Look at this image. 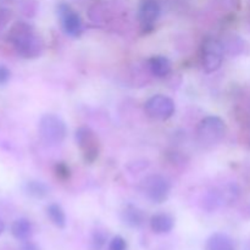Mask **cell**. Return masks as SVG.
Returning <instances> with one entry per match:
<instances>
[{
  "mask_svg": "<svg viewBox=\"0 0 250 250\" xmlns=\"http://www.w3.org/2000/svg\"><path fill=\"white\" fill-rule=\"evenodd\" d=\"M38 133L42 141L48 146H59L65 141L67 128L60 117L54 114H46L39 120Z\"/></svg>",
  "mask_w": 250,
  "mask_h": 250,
  "instance_id": "3",
  "label": "cell"
},
{
  "mask_svg": "<svg viewBox=\"0 0 250 250\" xmlns=\"http://www.w3.org/2000/svg\"><path fill=\"white\" fill-rule=\"evenodd\" d=\"M20 250H39V247L37 246L36 243H33V242L24 241L23 243H22Z\"/></svg>",
  "mask_w": 250,
  "mask_h": 250,
  "instance_id": "21",
  "label": "cell"
},
{
  "mask_svg": "<svg viewBox=\"0 0 250 250\" xmlns=\"http://www.w3.org/2000/svg\"><path fill=\"white\" fill-rule=\"evenodd\" d=\"M144 110L150 119L165 121L175 114L176 106L171 98L163 94H155L146 100Z\"/></svg>",
  "mask_w": 250,
  "mask_h": 250,
  "instance_id": "7",
  "label": "cell"
},
{
  "mask_svg": "<svg viewBox=\"0 0 250 250\" xmlns=\"http://www.w3.org/2000/svg\"><path fill=\"white\" fill-rule=\"evenodd\" d=\"M46 214H48L49 220L53 222L54 226H56L58 229H65L66 215L60 205L56 204V203L48 205V208H46Z\"/></svg>",
  "mask_w": 250,
  "mask_h": 250,
  "instance_id": "16",
  "label": "cell"
},
{
  "mask_svg": "<svg viewBox=\"0 0 250 250\" xmlns=\"http://www.w3.org/2000/svg\"><path fill=\"white\" fill-rule=\"evenodd\" d=\"M122 220L129 227H141L144 222V214L139 208L134 205H127L122 211Z\"/></svg>",
  "mask_w": 250,
  "mask_h": 250,
  "instance_id": "14",
  "label": "cell"
},
{
  "mask_svg": "<svg viewBox=\"0 0 250 250\" xmlns=\"http://www.w3.org/2000/svg\"><path fill=\"white\" fill-rule=\"evenodd\" d=\"M75 138L85 163H94L100 154V142L95 132L89 127L82 126L76 131Z\"/></svg>",
  "mask_w": 250,
  "mask_h": 250,
  "instance_id": "5",
  "label": "cell"
},
{
  "mask_svg": "<svg viewBox=\"0 0 250 250\" xmlns=\"http://www.w3.org/2000/svg\"><path fill=\"white\" fill-rule=\"evenodd\" d=\"M205 250H236L233 239L225 233H214L208 238Z\"/></svg>",
  "mask_w": 250,
  "mask_h": 250,
  "instance_id": "11",
  "label": "cell"
},
{
  "mask_svg": "<svg viewBox=\"0 0 250 250\" xmlns=\"http://www.w3.org/2000/svg\"><path fill=\"white\" fill-rule=\"evenodd\" d=\"M11 77V71L5 65H0V85L6 84Z\"/></svg>",
  "mask_w": 250,
  "mask_h": 250,
  "instance_id": "20",
  "label": "cell"
},
{
  "mask_svg": "<svg viewBox=\"0 0 250 250\" xmlns=\"http://www.w3.org/2000/svg\"><path fill=\"white\" fill-rule=\"evenodd\" d=\"M224 61V46L216 38L208 37L202 44V66L207 73L219 70Z\"/></svg>",
  "mask_w": 250,
  "mask_h": 250,
  "instance_id": "6",
  "label": "cell"
},
{
  "mask_svg": "<svg viewBox=\"0 0 250 250\" xmlns=\"http://www.w3.org/2000/svg\"><path fill=\"white\" fill-rule=\"evenodd\" d=\"M59 15H60L61 24L65 33L71 37H80L83 29L80 15L66 4H61L59 6Z\"/></svg>",
  "mask_w": 250,
  "mask_h": 250,
  "instance_id": "8",
  "label": "cell"
},
{
  "mask_svg": "<svg viewBox=\"0 0 250 250\" xmlns=\"http://www.w3.org/2000/svg\"><path fill=\"white\" fill-rule=\"evenodd\" d=\"M127 249V243L121 236H116L110 241L109 248L107 250H126Z\"/></svg>",
  "mask_w": 250,
  "mask_h": 250,
  "instance_id": "17",
  "label": "cell"
},
{
  "mask_svg": "<svg viewBox=\"0 0 250 250\" xmlns=\"http://www.w3.org/2000/svg\"><path fill=\"white\" fill-rule=\"evenodd\" d=\"M106 239L107 237L104 232L97 231L94 233V236H93V246L97 249H102L105 246V243H106Z\"/></svg>",
  "mask_w": 250,
  "mask_h": 250,
  "instance_id": "19",
  "label": "cell"
},
{
  "mask_svg": "<svg viewBox=\"0 0 250 250\" xmlns=\"http://www.w3.org/2000/svg\"><path fill=\"white\" fill-rule=\"evenodd\" d=\"M5 231V224L1 219H0V236L2 234V232Z\"/></svg>",
  "mask_w": 250,
  "mask_h": 250,
  "instance_id": "22",
  "label": "cell"
},
{
  "mask_svg": "<svg viewBox=\"0 0 250 250\" xmlns=\"http://www.w3.org/2000/svg\"><path fill=\"white\" fill-rule=\"evenodd\" d=\"M9 39L15 51L23 59H36L42 55L44 44L33 27L26 22H16L9 32Z\"/></svg>",
  "mask_w": 250,
  "mask_h": 250,
  "instance_id": "1",
  "label": "cell"
},
{
  "mask_svg": "<svg viewBox=\"0 0 250 250\" xmlns=\"http://www.w3.org/2000/svg\"><path fill=\"white\" fill-rule=\"evenodd\" d=\"M226 133V124L224 120L215 115L204 117L198 124L195 136L198 143L204 148H212L217 146Z\"/></svg>",
  "mask_w": 250,
  "mask_h": 250,
  "instance_id": "2",
  "label": "cell"
},
{
  "mask_svg": "<svg viewBox=\"0 0 250 250\" xmlns=\"http://www.w3.org/2000/svg\"><path fill=\"white\" fill-rule=\"evenodd\" d=\"M55 173L61 180H67L70 177V167L65 163H58L55 165Z\"/></svg>",
  "mask_w": 250,
  "mask_h": 250,
  "instance_id": "18",
  "label": "cell"
},
{
  "mask_svg": "<svg viewBox=\"0 0 250 250\" xmlns=\"http://www.w3.org/2000/svg\"><path fill=\"white\" fill-rule=\"evenodd\" d=\"M160 5L155 0H144L138 10V20L143 28H149L155 24L160 16Z\"/></svg>",
  "mask_w": 250,
  "mask_h": 250,
  "instance_id": "9",
  "label": "cell"
},
{
  "mask_svg": "<svg viewBox=\"0 0 250 250\" xmlns=\"http://www.w3.org/2000/svg\"><path fill=\"white\" fill-rule=\"evenodd\" d=\"M148 65L150 68V72L159 78L166 77L171 72V66H172L171 61L164 55H155L150 58L148 61Z\"/></svg>",
  "mask_w": 250,
  "mask_h": 250,
  "instance_id": "12",
  "label": "cell"
},
{
  "mask_svg": "<svg viewBox=\"0 0 250 250\" xmlns=\"http://www.w3.org/2000/svg\"><path fill=\"white\" fill-rule=\"evenodd\" d=\"M141 190L151 203L161 204L170 195V181L161 175H149L141 182Z\"/></svg>",
  "mask_w": 250,
  "mask_h": 250,
  "instance_id": "4",
  "label": "cell"
},
{
  "mask_svg": "<svg viewBox=\"0 0 250 250\" xmlns=\"http://www.w3.org/2000/svg\"><path fill=\"white\" fill-rule=\"evenodd\" d=\"M23 190L28 197L36 198V199H43V198H45L49 194L48 186L44 182L36 180L28 181V182L24 183Z\"/></svg>",
  "mask_w": 250,
  "mask_h": 250,
  "instance_id": "15",
  "label": "cell"
},
{
  "mask_svg": "<svg viewBox=\"0 0 250 250\" xmlns=\"http://www.w3.org/2000/svg\"><path fill=\"white\" fill-rule=\"evenodd\" d=\"M175 226V221L171 215L165 214V212H159L151 216L150 227L151 231L156 234H166L172 231Z\"/></svg>",
  "mask_w": 250,
  "mask_h": 250,
  "instance_id": "10",
  "label": "cell"
},
{
  "mask_svg": "<svg viewBox=\"0 0 250 250\" xmlns=\"http://www.w3.org/2000/svg\"><path fill=\"white\" fill-rule=\"evenodd\" d=\"M11 233L19 241H28L33 234V226L28 219H17L11 225Z\"/></svg>",
  "mask_w": 250,
  "mask_h": 250,
  "instance_id": "13",
  "label": "cell"
}]
</instances>
